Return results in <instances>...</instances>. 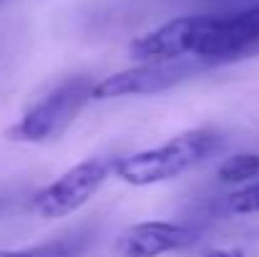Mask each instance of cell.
<instances>
[{
  "label": "cell",
  "instance_id": "obj_12",
  "mask_svg": "<svg viewBox=\"0 0 259 257\" xmlns=\"http://www.w3.org/2000/svg\"><path fill=\"white\" fill-rule=\"evenodd\" d=\"M0 3H5V0H0Z\"/></svg>",
  "mask_w": 259,
  "mask_h": 257
},
{
  "label": "cell",
  "instance_id": "obj_7",
  "mask_svg": "<svg viewBox=\"0 0 259 257\" xmlns=\"http://www.w3.org/2000/svg\"><path fill=\"white\" fill-rule=\"evenodd\" d=\"M196 237L199 232L194 227L154 219V222H139L123 230L113 250L118 257H161L191 247Z\"/></svg>",
  "mask_w": 259,
  "mask_h": 257
},
{
  "label": "cell",
  "instance_id": "obj_4",
  "mask_svg": "<svg viewBox=\"0 0 259 257\" xmlns=\"http://www.w3.org/2000/svg\"><path fill=\"white\" fill-rule=\"evenodd\" d=\"M194 56L204 63H232L259 56V3L229 15H211Z\"/></svg>",
  "mask_w": 259,
  "mask_h": 257
},
{
  "label": "cell",
  "instance_id": "obj_11",
  "mask_svg": "<svg viewBox=\"0 0 259 257\" xmlns=\"http://www.w3.org/2000/svg\"><path fill=\"white\" fill-rule=\"evenodd\" d=\"M206 257H244V250H239V247H219V250H211Z\"/></svg>",
  "mask_w": 259,
  "mask_h": 257
},
{
  "label": "cell",
  "instance_id": "obj_6",
  "mask_svg": "<svg viewBox=\"0 0 259 257\" xmlns=\"http://www.w3.org/2000/svg\"><path fill=\"white\" fill-rule=\"evenodd\" d=\"M194 68L186 63H136L134 68L111 74L93 84L91 101H111V98H126V96H149L159 93L184 81Z\"/></svg>",
  "mask_w": 259,
  "mask_h": 257
},
{
  "label": "cell",
  "instance_id": "obj_1",
  "mask_svg": "<svg viewBox=\"0 0 259 257\" xmlns=\"http://www.w3.org/2000/svg\"><path fill=\"white\" fill-rule=\"evenodd\" d=\"M219 149V136L206 129H194L174 136L169 141L134 152L128 157H121L111 164V171L131 184V187H154L179 179L189 169L206 162Z\"/></svg>",
  "mask_w": 259,
  "mask_h": 257
},
{
  "label": "cell",
  "instance_id": "obj_10",
  "mask_svg": "<svg viewBox=\"0 0 259 257\" xmlns=\"http://www.w3.org/2000/svg\"><path fill=\"white\" fill-rule=\"evenodd\" d=\"M229 207L237 214H257L259 212V179L244 184L239 192L229 197Z\"/></svg>",
  "mask_w": 259,
  "mask_h": 257
},
{
  "label": "cell",
  "instance_id": "obj_9",
  "mask_svg": "<svg viewBox=\"0 0 259 257\" xmlns=\"http://www.w3.org/2000/svg\"><path fill=\"white\" fill-rule=\"evenodd\" d=\"M81 250V242L76 240H51L30 247H15V250H0V257H76Z\"/></svg>",
  "mask_w": 259,
  "mask_h": 257
},
{
  "label": "cell",
  "instance_id": "obj_5",
  "mask_svg": "<svg viewBox=\"0 0 259 257\" xmlns=\"http://www.w3.org/2000/svg\"><path fill=\"white\" fill-rule=\"evenodd\" d=\"M209 18L211 15H181L136 35L128 43V58L134 63H174L189 53L194 56Z\"/></svg>",
  "mask_w": 259,
  "mask_h": 257
},
{
  "label": "cell",
  "instance_id": "obj_2",
  "mask_svg": "<svg viewBox=\"0 0 259 257\" xmlns=\"http://www.w3.org/2000/svg\"><path fill=\"white\" fill-rule=\"evenodd\" d=\"M91 91L93 81L88 76H71L56 84L23 111V116L5 131V136L23 144H43L63 136L91 101Z\"/></svg>",
  "mask_w": 259,
  "mask_h": 257
},
{
  "label": "cell",
  "instance_id": "obj_8",
  "mask_svg": "<svg viewBox=\"0 0 259 257\" xmlns=\"http://www.w3.org/2000/svg\"><path fill=\"white\" fill-rule=\"evenodd\" d=\"M217 176L222 184H249L259 179V154L252 152H239V154H232L227 157L219 169Z\"/></svg>",
  "mask_w": 259,
  "mask_h": 257
},
{
  "label": "cell",
  "instance_id": "obj_3",
  "mask_svg": "<svg viewBox=\"0 0 259 257\" xmlns=\"http://www.w3.org/2000/svg\"><path fill=\"white\" fill-rule=\"evenodd\" d=\"M111 164L113 162L101 159V157H91L86 162H78L76 167L63 171L58 179H53L51 184L38 189L33 194L30 209L40 219L71 217L86 202H91V197L103 187V181L111 174Z\"/></svg>",
  "mask_w": 259,
  "mask_h": 257
}]
</instances>
